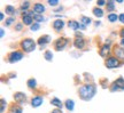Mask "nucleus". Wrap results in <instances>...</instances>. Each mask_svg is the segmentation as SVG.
Segmentation results:
<instances>
[{"label":"nucleus","mask_w":124,"mask_h":113,"mask_svg":"<svg viewBox=\"0 0 124 113\" xmlns=\"http://www.w3.org/2000/svg\"><path fill=\"white\" fill-rule=\"evenodd\" d=\"M14 98L16 102L18 103H23V102H25V95L22 94V93H16L15 95H14Z\"/></svg>","instance_id":"9"},{"label":"nucleus","mask_w":124,"mask_h":113,"mask_svg":"<svg viewBox=\"0 0 124 113\" xmlns=\"http://www.w3.org/2000/svg\"><path fill=\"white\" fill-rule=\"evenodd\" d=\"M5 107H6V102H5V100H1V113L5 111Z\"/></svg>","instance_id":"29"},{"label":"nucleus","mask_w":124,"mask_h":113,"mask_svg":"<svg viewBox=\"0 0 124 113\" xmlns=\"http://www.w3.org/2000/svg\"><path fill=\"white\" fill-rule=\"evenodd\" d=\"M105 4H106L105 1H98V5H99V6H103Z\"/></svg>","instance_id":"35"},{"label":"nucleus","mask_w":124,"mask_h":113,"mask_svg":"<svg viewBox=\"0 0 124 113\" xmlns=\"http://www.w3.org/2000/svg\"><path fill=\"white\" fill-rule=\"evenodd\" d=\"M95 95V87L92 85H85L79 88V96L84 100H90Z\"/></svg>","instance_id":"1"},{"label":"nucleus","mask_w":124,"mask_h":113,"mask_svg":"<svg viewBox=\"0 0 124 113\" xmlns=\"http://www.w3.org/2000/svg\"><path fill=\"white\" fill-rule=\"evenodd\" d=\"M74 106H75V103L71 100H68L66 102V107L69 110V111H72V110H74Z\"/></svg>","instance_id":"15"},{"label":"nucleus","mask_w":124,"mask_h":113,"mask_svg":"<svg viewBox=\"0 0 124 113\" xmlns=\"http://www.w3.org/2000/svg\"><path fill=\"white\" fill-rule=\"evenodd\" d=\"M14 12H15V9H14L12 6H7V7H6V13L7 14L12 15V14H14Z\"/></svg>","instance_id":"23"},{"label":"nucleus","mask_w":124,"mask_h":113,"mask_svg":"<svg viewBox=\"0 0 124 113\" xmlns=\"http://www.w3.org/2000/svg\"><path fill=\"white\" fill-rule=\"evenodd\" d=\"M116 53V56L118 57V58H122V60H124V49H122V48H117L115 50Z\"/></svg>","instance_id":"14"},{"label":"nucleus","mask_w":124,"mask_h":113,"mask_svg":"<svg viewBox=\"0 0 124 113\" xmlns=\"http://www.w3.org/2000/svg\"><path fill=\"white\" fill-rule=\"evenodd\" d=\"M22 57H23V55L20 52H14V53H12V54L9 55L8 61L10 62V63H15V62L22 60Z\"/></svg>","instance_id":"3"},{"label":"nucleus","mask_w":124,"mask_h":113,"mask_svg":"<svg viewBox=\"0 0 124 113\" xmlns=\"http://www.w3.org/2000/svg\"><path fill=\"white\" fill-rule=\"evenodd\" d=\"M68 25H69V27L72 29V30H77V29L80 27V24L78 22H76V21H70V22L68 23Z\"/></svg>","instance_id":"12"},{"label":"nucleus","mask_w":124,"mask_h":113,"mask_svg":"<svg viewBox=\"0 0 124 113\" xmlns=\"http://www.w3.org/2000/svg\"><path fill=\"white\" fill-rule=\"evenodd\" d=\"M52 113H62V112H61V110H59V109H58V110H54V111H53Z\"/></svg>","instance_id":"37"},{"label":"nucleus","mask_w":124,"mask_h":113,"mask_svg":"<svg viewBox=\"0 0 124 113\" xmlns=\"http://www.w3.org/2000/svg\"><path fill=\"white\" fill-rule=\"evenodd\" d=\"M0 20H4V14H2V13L0 14Z\"/></svg>","instance_id":"40"},{"label":"nucleus","mask_w":124,"mask_h":113,"mask_svg":"<svg viewBox=\"0 0 124 113\" xmlns=\"http://www.w3.org/2000/svg\"><path fill=\"white\" fill-rule=\"evenodd\" d=\"M48 4L51 5V6H55V5H58V4H59V1H58V0H49Z\"/></svg>","instance_id":"32"},{"label":"nucleus","mask_w":124,"mask_h":113,"mask_svg":"<svg viewBox=\"0 0 124 113\" xmlns=\"http://www.w3.org/2000/svg\"><path fill=\"white\" fill-rule=\"evenodd\" d=\"M121 45H122V46H123V47H124V38H123V39H122V40H121Z\"/></svg>","instance_id":"39"},{"label":"nucleus","mask_w":124,"mask_h":113,"mask_svg":"<svg viewBox=\"0 0 124 113\" xmlns=\"http://www.w3.org/2000/svg\"><path fill=\"white\" fill-rule=\"evenodd\" d=\"M118 65H120V63H118V61L116 60L115 57H110V58H108L106 61V66L109 67V69L116 67V66H118Z\"/></svg>","instance_id":"5"},{"label":"nucleus","mask_w":124,"mask_h":113,"mask_svg":"<svg viewBox=\"0 0 124 113\" xmlns=\"http://www.w3.org/2000/svg\"><path fill=\"white\" fill-rule=\"evenodd\" d=\"M80 21H82V24H84V25H89L90 23H91V20L87 17H82Z\"/></svg>","instance_id":"24"},{"label":"nucleus","mask_w":124,"mask_h":113,"mask_svg":"<svg viewBox=\"0 0 124 113\" xmlns=\"http://www.w3.org/2000/svg\"><path fill=\"white\" fill-rule=\"evenodd\" d=\"M33 17H35V20H36V21H38V22H41V21H45V18L43 17L41 15H35Z\"/></svg>","instance_id":"27"},{"label":"nucleus","mask_w":124,"mask_h":113,"mask_svg":"<svg viewBox=\"0 0 124 113\" xmlns=\"http://www.w3.org/2000/svg\"><path fill=\"white\" fill-rule=\"evenodd\" d=\"M23 23L24 24H27V25H30L31 23H32V17H31V15H23Z\"/></svg>","instance_id":"13"},{"label":"nucleus","mask_w":124,"mask_h":113,"mask_svg":"<svg viewBox=\"0 0 124 113\" xmlns=\"http://www.w3.org/2000/svg\"><path fill=\"white\" fill-rule=\"evenodd\" d=\"M75 46L77 48H83L84 47V40H83V38H82V34H76V40H75Z\"/></svg>","instance_id":"7"},{"label":"nucleus","mask_w":124,"mask_h":113,"mask_svg":"<svg viewBox=\"0 0 124 113\" xmlns=\"http://www.w3.org/2000/svg\"><path fill=\"white\" fill-rule=\"evenodd\" d=\"M21 29H22V25H21V24H17V25H16V30H21Z\"/></svg>","instance_id":"36"},{"label":"nucleus","mask_w":124,"mask_h":113,"mask_svg":"<svg viewBox=\"0 0 124 113\" xmlns=\"http://www.w3.org/2000/svg\"><path fill=\"white\" fill-rule=\"evenodd\" d=\"M53 26L56 31H61L62 27L64 26V23H63V21H61V20H56V21L53 23Z\"/></svg>","instance_id":"10"},{"label":"nucleus","mask_w":124,"mask_h":113,"mask_svg":"<svg viewBox=\"0 0 124 113\" xmlns=\"http://www.w3.org/2000/svg\"><path fill=\"white\" fill-rule=\"evenodd\" d=\"M67 45H68V40L64 39V38H61V39H59L56 41V44H55V49L56 50H62V49H64Z\"/></svg>","instance_id":"4"},{"label":"nucleus","mask_w":124,"mask_h":113,"mask_svg":"<svg viewBox=\"0 0 124 113\" xmlns=\"http://www.w3.org/2000/svg\"><path fill=\"white\" fill-rule=\"evenodd\" d=\"M117 18H120V17H118L116 14H109V15H108V20H109L110 22H115Z\"/></svg>","instance_id":"20"},{"label":"nucleus","mask_w":124,"mask_h":113,"mask_svg":"<svg viewBox=\"0 0 124 113\" xmlns=\"http://www.w3.org/2000/svg\"><path fill=\"white\" fill-rule=\"evenodd\" d=\"M93 14L97 16V17H102V15H103V12H102L100 8H94L93 9Z\"/></svg>","instance_id":"18"},{"label":"nucleus","mask_w":124,"mask_h":113,"mask_svg":"<svg viewBox=\"0 0 124 113\" xmlns=\"http://www.w3.org/2000/svg\"><path fill=\"white\" fill-rule=\"evenodd\" d=\"M51 104H52V105H55V106H58L59 109H61V107H62L61 100H58V98H53V100H51Z\"/></svg>","instance_id":"16"},{"label":"nucleus","mask_w":124,"mask_h":113,"mask_svg":"<svg viewBox=\"0 0 124 113\" xmlns=\"http://www.w3.org/2000/svg\"><path fill=\"white\" fill-rule=\"evenodd\" d=\"M120 21L122 23H124V14H121L120 15Z\"/></svg>","instance_id":"34"},{"label":"nucleus","mask_w":124,"mask_h":113,"mask_svg":"<svg viewBox=\"0 0 124 113\" xmlns=\"http://www.w3.org/2000/svg\"><path fill=\"white\" fill-rule=\"evenodd\" d=\"M45 58H46L47 61H52V58H53L52 53H51V52H46V53H45Z\"/></svg>","instance_id":"26"},{"label":"nucleus","mask_w":124,"mask_h":113,"mask_svg":"<svg viewBox=\"0 0 124 113\" xmlns=\"http://www.w3.org/2000/svg\"><path fill=\"white\" fill-rule=\"evenodd\" d=\"M108 50H109V45H105L103 48L101 49V52H100V55H101V56H106V54L108 53Z\"/></svg>","instance_id":"19"},{"label":"nucleus","mask_w":124,"mask_h":113,"mask_svg":"<svg viewBox=\"0 0 124 113\" xmlns=\"http://www.w3.org/2000/svg\"><path fill=\"white\" fill-rule=\"evenodd\" d=\"M28 86L30 88H35L36 87V80L35 79H30V80L28 81Z\"/></svg>","instance_id":"25"},{"label":"nucleus","mask_w":124,"mask_h":113,"mask_svg":"<svg viewBox=\"0 0 124 113\" xmlns=\"http://www.w3.org/2000/svg\"><path fill=\"white\" fill-rule=\"evenodd\" d=\"M0 34H1V37H4V34H5V31L1 29V32H0Z\"/></svg>","instance_id":"38"},{"label":"nucleus","mask_w":124,"mask_h":113,"mask_svg":"<svg viewBox=\"0 0 124 113\" xmlns=\"http://www.w3.org/2000/svg\"><path fill=\"white\" fill-rule=\"evenodd\" d=\"M43 102H44L43 97H40V96H36V97H33L32 100H31V105H32L33 107H38V106H40V105L43 104Z\"/></svg>","instance_id":"6"},{"label":"nucleus","mask_w":124,"mask_h":113,"mask_svg":"<svg viewBox=\"0 0 124 113\" xmlns=\"http://www.w3.org/2000/svg\"><path fill=\"white\" fill-rule=\"evenodd\" d=\"M121 34L123 35V38H124V29H123V30H122V31H121Z\"/></svg>","instance_id":"41"},{"label":"nucleus","mask_w":124,"mask_h":113,"mask_svg":"<svg viewBox=\"0 0 124 113\" xmlns=\"http://www.w3.org/2000/svg\"><path fill=\"white\" fill-rule=\"evenodd\" d=\"M118 89H120V88H118L117 86H116L115 82H114L113 85H111V91H116V90H118Z\"/></svg>","instance_id":"33"},{"label":"nucleus","mask_w":124,"mask_h":113,"mask_svg":"<svg viewBox=\"0 0 124 113\" xmlns=\"http://www.w3.org/2000/svg\"><path fill=\"white\" fill-rule=\"evenodd\" d=\"M29 5H30V2H29V1L23 2V4H22V9H23V10H27V9L29 8Z\"/></svg>","instance_id":"28"},{"label":"nucleus","mask_w":124,"mask_h":113,"mask_svg":"<svg viewBox=\"0 0 124 113\" xmlns=\"http://www.w3.org/2000/svg\"><path fill=\"white\" fill-rule=\"evenodd\" d=\"M44 10H45V7L43 6V5L36 4L35 6H33V12L37 13V15H40L41 13H44Z\"/></svg>","instance_id":"8"},{"label":"nucleus","mask_w":124,"mask_h":113,"mask_svg":"<svg viewBox=\"0 0 124 113\" xmlns=\"http://www.w3.org/2000/svg\"><path fill=\"white\" fill-rule=\"evenodd\" d=\"M14 21H15V18H14V17H10V18H8V20L6 21V26H8L9 24H12V23L14 22Z\"/></svg>","instance_id":"30"},{"label":"nucleus","mask_w":124,"mask_h":113,"mask_svg":"<svg viewBox=\"0 0 124 113\" xmlns=\"http://www.w3.org/2000/svg\"><path fill=\"white\" fill-rule=\"evenodd\" d=\"M49 40H51L49 35H44V37L39 38V40H38V44L41 45V47H44V46L47 44V42H49Z\"/></svg>","instance_id":"11"},{"label":"nucleus","mask_w":124,"mask_h":113,"mask_svg":"<svg viewBox=\"0 0 124 113\" xmlns=\"http://www.w3.org/2000/svg\"><path fill=\"white\" fill-rule=\"evenodd\" d=\"M10 113H22V109L18 106H14L13 109L10 110Z\"/></svg>","instance_id":"22"},{"label":"nucleus","mask_w":124,"mask_h":113,"mask_svg":"<svg viewBox=\"0 0 124 113\" xmlns=\"http://www.w3.org/2000/svg\"><path fill=\"white\" fill-rule=\"evenodd\" d=\"M31 30H32V31L39 30V24H33V25L31 26Z\"/></svg>","instance_id":"31"},{"label":"nucleus","mask_w":124,"mask_h":113,"mask_svg":"<svg viewBox=\"0 0 124 113\" xmlns=\"http://www.w3.org/2000/svg\"><path fill=\"white\" fill-rule=\"evenodd\" d=\"M107 9H108V10H114V9H115V6H114V1H108V2H107Z\"/></svg>","instance_id":"21"},{"label":"nucleus","mask_w":124,"mask_h":113,"mask_svg":"<svg viewBox=\"0 0 124 113\" xmlns=\"http://www.w3.org/2000/svg\"><path fill=\"white\" fill-rule=\"evenodd\" d=\"M22 48L24 49V52H32L36 48V44L33 40L31 39H25L22 41Z\"/></svg>","instance_id":"2"},{"label":"nucleus","mask_w":124,"mask_h":113,"mask_svg":"<svg viewBox=\"0 0 124 113\" xmlns=\"http://www.w3.org/2000/svg\"><path fill=\"white\" fill-rule=\"evenodd\" d=\"M115 85L120 88V89H124V80L122 78L117 79V80H116V82H115Z\"/></svg>","instance_id":"17"}]
</instances>
